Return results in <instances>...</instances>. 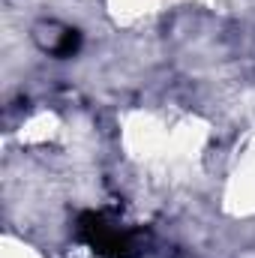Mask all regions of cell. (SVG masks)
Masks as SVG:
<instances>
[{
    "instance_id": "1",
    "label": "cell",
    "mask_w": 255,
    "mask_h": 258,
    "mask_svg": "<svg viewBox=\"0 0 255 258\" xmlns=\"http://www.w3.org/2000/svg\"><path fill=\"white\" fill-rule=\"evenodd\" d=\"M75 234L87 249H93L102 258H141V246H138L135 234L114 225L102 213H93V210L81 213L75 222Z\"/></svg>"
},
{
    "instance_id": "2",
    "label": "cell",
    "mask_w": 255,
    "mask_h": 258,
    "mask_svg": "<svg viewBox=\"0 0 255 258\" xmlns=\"http://www.w3.org/2000/svg\"><path fill=\"white\" fill-rule=\"evenodd\" d=\"M78 48H81V33H78V30H69V27H66L63 33H60V39L54 42V48H51V51H54L57 57H72V54H75Z\"/></svg>"
}]
</instances>
